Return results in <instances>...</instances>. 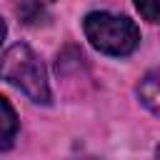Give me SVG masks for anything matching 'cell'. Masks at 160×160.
Returning <instances> with one entry per match:
<instances>
[{"label":"cell","mask_w":160,"mask_h":160,"mask_svg":"<svg viewBox=\"0 0 160 160\" xmlns=\"http://www.w3.org/2000/svg\"><path fill=\"white\" fill-rule=\"evenodd\" d=\"M140 100L150 112L160 110V90H158V72H148V78L140 82Z\"/></svg>","instance_id":"277c9868"},{"label":"cell","mask_w":160,"mask_h":160,"mask_svg":"<svg viewBox=\"0 0 160 160\" xmlns=\"http://www.w3.org/2000/svg\"><path fill=\"white\" fill-rule=\"evenodd\" d=\"M135 8H138V12H140L148 22H158V15H160V0H135Z\"/></svg>","instance_id":"8992f818"},{"label":"cell","mask_w":160,"mask_h":160,"mask_svg":"<svg viewBox=\"0 0 160 160\" xmlns=\"http://www.w3.org/2000/svg\"><path fill=\"white\" fill-rule=\"evenodd\" d=\"M5 32H8V25H5V20L0 18V42L5 40Z\"/></svg>","instance_id":"52a82bcc"},{"label":"cell","mask_w":160,"mask_h":160,"mask_svg":"<svg viewBox=\"0 0 160 160\" xmlns=\"http://www.w3.org/2000/svg\"><path fill=\"white\" fill-rule=\"evenodd\" d=\"M82 25L90 45L105 55H130L140 42V32L135 22L125 15L90 12Z\"/></svg>","instance_id":"7a4b0ae2"},{"label":"cell","mask_w":160,"mask_h":160,"mask_svg":"<svg viewBox=\"0 0 160 160\" xmlns=\"http://www.w3.org/2000/svg\"><path fill=\"white\" fill-rule=\"evenodd\" d=\"M0 80L20 88L32 102L40 105L50 102V85L45 68L25 42H18L10 50H5V55L0 58Z\"/></svg>","instance_id":"6da1fadb"},{"label":"cell","mask_w":160,"mask_h":160,"mask_svg":"<svg viewBox=\"0 0 160 160\" xmlns=\"http://www.w3.org/2000/svg\"><path fill=\"white\" fill-rule=\"evenodd\" d=\"M52 2L55 0H18V12L25 22H40Z\"/></svg>","instance_id":"5b68a950"},{"label":"cell","mask_w":160,"mask_h":160,"mask_svg":"<svg viewBox=\"0 0 160 160\" xmlns=\"http://www.w3.org/2000/svg\"><path fill=\"white\" fill-rule=\"evenodd\" d=\"M15 135H18V115L8 102V98L0 95V150H8L15 142Z\"/></svg>","instance_id":"3957f363"}]
</instances>
